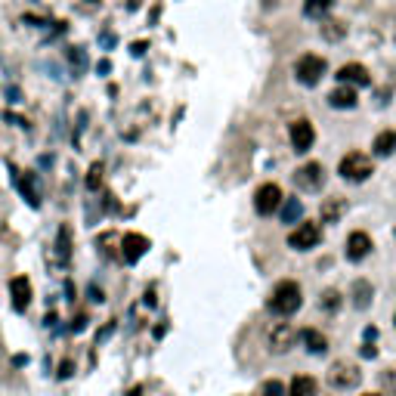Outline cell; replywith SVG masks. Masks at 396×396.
Masks as SVG:
<instances>
[{"instance_id": "cell-1", "label": "cell", "mask_w": 396, "mask_h": 396, "mask_svg": "<svg viewBox=\"0 0 396 396\" xmlns=\"http://www.w3.org/2000/svg\"><path fill=\"white\" fill-rule=\"evenodd\" d=\"M300 303H303V294H300V285L291 279H285V282H279V285L269 291L267 297V309L273 316H279V319H288V316H294L297 309H300Z\"/></svg>"}, {"instance_id": "cell-23", "label": "cell", "mask_w": 396, "mask_h": 396, "mask_svg": "<svg viewBox=\"0 0 396 396\" xmlns=\"http://www.w3.org/2000/svg\"><path fill=\"white\" fill-rule=\"evenodd\" d=\"M381 387H384V396H396V372L393 368L381 375Z\"/></svg>"}, {"instance_id": "cell-5", "label": "cell", "mask_w": 396, "mask_h": 396, "mask_svg": "<svg viewBox=\"0 0 396 396\" xmlns=\"http://www.w3.org/2000/svg\"><path fill=\"white\" fill-rule=\"evenodd\" d=\"M297 328L291 322H273V325L267 328V347L273 350V353H288L294 344H297Z\"/></svg>"}, {"instance_id": "cell-2", "label": "cell", "mask_w": 396, "mask_h": 396, "mask_svg": "<svg viewBox=\"0 0 396 396\" xmlns=\"http://www.w3.org/2000/svg\"><path fill=\"white\" fill-rule=\"evenodd\" d=\"M338 174L344 177L347 183H366L368 177L375 174V161L366 152H347L338 164Z\"/></svg>"}, {"instance_id": "cell-11", "label": "cell", "mask_w": 396, "mask_h": 396, "mask_svg": "<svg viewBox=\"0 0 396 396\" xmlns=\"http://www.w3.org/2000/svg\"><path fill=\"white\" fill-rule=\"evenodd\" d=\"M372 235L368 233H362V229H356V233H350L347 235V260H353V263H359V260H366L368 254H372Z\"/></svg>"}, {"instance_id": "cell-22", "label": "cell", "mask_w": 396, "mask_h": 396, "mask_svg": "<svg viewBox=\"0 0 396 396\" xmlns=\"http://www.w3.org/2000/svg\"><path fill=\"white\" fill-rule=\"evenodd\" d=\"M56 245H59V257H62V260H69V254H71V229L69 226L59 229Z\"/></svg>"}, {"instance_id": "cell-9", "label": "cell", "mask_w": 396, "mask_h": 396, "mask_svg": "<svg viewBox=\"0 0 396 396\" xmlns=\"http://www.w3.org/2000/svg\"><path fill=\"white\" fill-rule=\"evenodd\" d=\"M288 136H291V146L294 152H309V146L316 143V127L307 121V118H297V121H291V127H288Z\"/></svg>"}, {"instance_id": "cell-28", "label": "cell", "mask_w": 396, "mask_h": 396, "mask_svg": "<svg viewBox=\"0 0 396 396\" xmlns=\"http://www.w3.org/2000/svg\"><path fill=\"white\" fill-rule=\"evenodd\" d=\"M143 53H146V41H143V44H134V56H143Z\"/></svg>"}, {"instance_id": "cell-16", "label": "cell", "mask_w": 396, "mask_h": 396, "mask_svg": "<svg viewBox=\"0 0 396 396\" xmlns=\"http://www.w3.org/2000/svg\"><path fill=\"white\" fill-rule=\"evenodd\" d=\"M297 338L303 341V344H307V350L309 353H316V356H322L328 350V338L322 332H316V328H303L300 334H297Z\"/></svg>"}, {"instance_id": "cell-7", "label": "cell", "mask_w": 396, "mask_h": 396, "mask_svg": "<svg viewBox=\"0 0 396 396\" xmlns=\"http://www.w3.org/2000/svg\"><path fill=\"white\" fill-rule=\"evenodd\" d=\"M279 204H282V189L276 186V183H263V186L254 192V210L260 217L276 214V210H279Z\"/></svg>"}, {"instance_id": "cell-26", "label": "cell", "mask_w": 396, "mask_h": 396, "mask_svg": "<svg viewBox=\"0 0 396 396\" xmlns=\"http://www.w3.org/2000/svg\"><path fill=\"white\" fill-rule=\"evenodd\" d=\"M99 183H102V164H93L87 177V189H99Z\"/></svg>"}, {"instance_id": "cell-25", "label": "cell", "mask_w": 396, "mask_h": 396, "mask_svg": "<svg viewBox=\"0 0 396 396\" xmlns=\"http://www.w3.org/2000/svg\"><path fill=\"white\" fill-rule=\"evenodd\" d=\"M260 396H285V384H282V381H267Z\"/></svg>"}, {"instance_id": "cell-14", "label": "cell", "mask_w": 396, "mask_h": 396, "mask_svg": "<svg viewBox=\"0 0 396 396\" xmlns=\"http://www.w3.org/2000/svg\"><path fill=\"white\" fill-rule=\"evenodd\" d=\"M356 102H359V93H356V87H347V84H341V87H334L328 93V105L332 109H353Z\"/></svg>"}, {"instance_id": "cell-6", "label": "cell", "mask_w": 396, "mask_h": 396, "mask_svg": "<svg viewBox=\"0 0 396 396\" xmlns=\"http://www.w3.org/2000/svg\"><path fill=\"white\" fill-rule=\"evenodd\" d=\"M294 183H297V189H303V192H319V189L325 186V168H322L319 161L300 164V168L294 170Z\"/></svg>"}, {"instance_id": "cell-27", "label": "cell", "mask_w": 396, "mask_h": 396, "mask_svg": "<svg viewBox=\"0 0 396 396\" xmlns=\"http://www.w3.org/2000/svg\"><path fill=\"white\" fill-rule=\"evenodd\" d=\"M71 375V362H62V366H59V378H69Z\"/></svg>"}, {"instance_id": "cell-10", "label": "cell", "mask_w": 396, "mask_h": 396, "mask_svg": "<svg viewBox=\"0 0 396 396\" xmlns=\"http://www.w3.org/2000/svg\"><path fill=\"white\" fill-rule=\"evenodd\" d=\"M334 78H338L341 84H347V87H368V84H372V75H368V69H366V65H359V62L341 65Z\"/></svg>"}, {"instance_id": "cell-31", "label": "cell", "mask_w": 396, "mask_h": 396, "mask_svg": "<svg viewBox=\"0 0 396 396\" xmlns=\"http://www.w3.org/2000/svg\"><path fill=\"white\" fill-rule=\"evenodd\" d=\"M393 325H396V313H393Z\"/></svg>"}, {"instance_id": "cell-21", "label": "cell", "mask_w": 396, "mask_h": 396, "mask_svg": "<svg viewBox=\"0 0 396 396\" xmlns=\"http://www.w3.org/2000/svg\"><path fill=\"white\" fill-rule=\"evenodd\" d=\"M328 6H332V0H307V3H303V16L319 19L328 12Z\"/></svg>"}, {"instance_id": "cell-20", "label": "cell", "mask_w": 396, "mask_h": 396, "mask_svg": "<svg viewBox=\"0 0 396 396\" xmlns=\"http://www.w3.org/2000/svg\"><path fill=\"white\" fill-rule=\"evenodd\" d=\"M368 303H372V285H368L366 279L353 282V307L356 309H366Z\"/></svg>"}, {"instance_id": "cell-8", "label": "cell", "mask_w": 396, "mask_h": 396, "mask_svg": "<svg viewBox=\"0 0 396 396\" xmlns=\"http://www.w3.org/2000/svg\"><path fill=\"white\" fill-rule=\"evenodd\" d=\"M322 242V226L319 223H300L291 235H288V245L294 251H309Z\"/></svg>"}, {"instance_id": "cell-30", "label": "cell", "mask_w": 396, "mask_h": 396, "mask_svg": "<svg viewBox=\"0 0 396 396\" xmlns=\"http://www.w3.org/2000/svg\"><path fill=\"white\" fill-rule=\"evenodd\" d=\"M362 396H378V393H362Z\"/></svg>"}, {"instance_id": "cell-15", "label": "cell", "mask_w": 396, "mask_h": 396, "mask_svg": "<svg viewBox=\"0 0 396 396\" xmlns=\"http://www.w3.org/2000/svg\"><path fill=\"white\" fill-rule=\"evenodd\" d=\"M344 214H347V198L334 195V198H325V201H322V220L325 223H338Z\"/></svg>"}, {"instance_id": "cell-24", "label": "cell", "mask_w": 396, "mask_h": 396, "mask_svg": "<svg viewBox=\"0 0 396 396\" xmlns=\"http://www.w3.org/2000/svg\"><path fill=\"white\" fill-rule=\"evenodd\" d=\"M322 307H325V309H338V307H341V294L334 291V288L322 291Z\"/></svg>"}, {"instance_id": "cell-18", "label": "cell", "mask_w": 396, "mask_h": 396, "mask_svg": "<svg viewBox=\"0 0 396 396\" xmlns=\"http://www.w3.org/2000/svg\"><path fill=\"white\" fill-rule=\"evenodd\" d=\"M375 155L378 158H390L396 152V130H384V134L375 136Z\"/></svg>"}, {"instance_id": "cell-13", "label": "cell", "mask_w": 396, "mask_h": 396, "mask_svg": "<svg viewBox=\"0 0 396 396\" xmlns=\"http://www.w3.org/2000/svg\"><path fill=\"white\" fill-rule=\"evenodd\" d=\"M10 300H12V309L16 313H25L31 303V282L28 276H16V279L10 282Z\"/></svg>"}, {"instance_id": "cell-29", "label": "cell", "mask_w": 396, "mask_h": 396, "mask_svg": "<svg viewBox=\"0 0 396 396\" xmlns=\"http://www.w3.org/2000/svg\"><path fill=\"white\" fill-rule=\"evenodd\" d=\"M140 393H143V390H140V387H134V390H130L127 396H140Z\"/></svg>"}, {"instance_id": "cell-3", "label": "cell", "mask_w": 396, "mask_h": 396, "mask_svg": "<svg viewBox=\"0 0 396 396\" xmlns=\"http://www.w3.org/2000/svg\"><path fill=\"white\" fill-rule=\"evenodd\" d=\"M325 381H328L332 390H353V387L362 381V368L350 359H338L332 368H328Z\"/></svg>"}, {"instance_id": "cell-4", "label": "cell", "mask_w": 396, "mask_h": 396, "mask_svg": "<svg viewBox=\"0 0 396 396\" xmlns=\"http://www.w3.org/2000/svg\"><path fill=\"white\" fill-rule=\"evenodd\" d=\"M325 71H328V62L322 56H316V53H303L294 62V78L303 87H316V84L325 78Z\"/></svg>"}, {"instance_id": "cell-19", "label": "cell", "mask_w": 396, "mask_h": 396, "mask_svg": "<svg viewBox=\"0 0 396 396\" xmlns=\"http://www.w3.org/2000/svg\"><path fill=\"white\" fill-rule=\"evenodd\" d=\"M279 210H282V223H297L303 214V204L297 201V198H282Z\"/></svg>"}, {"instance_id": "cell-17", "label": "cell", "mask_w": 396, "mask_h": 396, "mask_svg": "<svg viewBox=\"0 0 396 396\" xmlns=\"http://www.w3.org/2000/svg\"><path fill=\"white\" fill-rule=\"evenodd\" d=\"M316 393H319V384L309 375H297L291 381V387H288V396H316Z\"/></svg>"}, {"instance_id": "cell-12", "label": "cell", "mask_w": 396, "mask_h": 396, "mask_svg": "<svg viewBox=\"0 0 396 396\" xmlns=\"http://www.w3.org/2000/svg\"><path fill=\"white\" fill-rule=\"evenodd\" d=\"M146 251H149V239H146V235H140V233H127V235L121 239L124 263H136V260H143V257H146Z\"/></svg>"}]
</instances>
